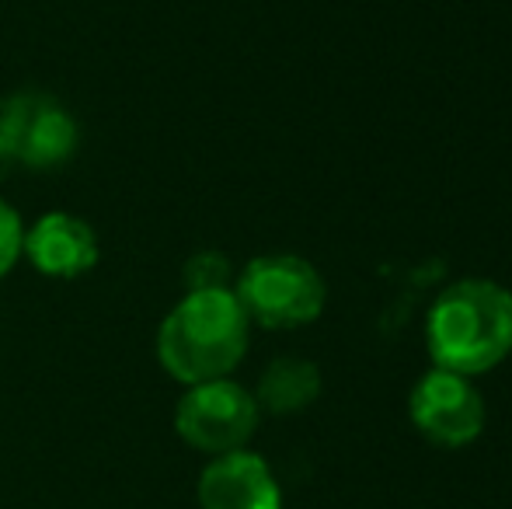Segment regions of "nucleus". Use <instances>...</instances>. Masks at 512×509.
Segmentation results:
<instances>
[{
	"label": "nucleus",
	"mask_w": 512,
	"mask_h": 509,
	"mask_svg": "<svg viewBox=\"0 0 512 509\" xmlns=\"http://www.w3.org/2000/svg\"><path fill=\"white\" fill-rule=\"evenodd\" d=\"M425 346L436 367L478 377L512 353V293L492 279L446 286L425 318Z\"/></svg>",
	"instance_id": "f257e3e1"
},
{
	"label": "nucleus",
	"mask_w": 512,
	"mask_h": 509,
	"mask_svg": "<svg viewBox=\"0 0 512 509\" xmlns=\"http://www.w3.org/2000/svg\"><path fill=\"white\" fill-rule=\"evenodd\" d=\"M251 321L234 290H189L161 321L157 360L175 381L206 384L230 377L248 353Z\"/></svg>",
	"instance_id": "f03ea898"
},
{
	"label": "nucleus",
	"mask_w": 512,
	"mask_h": 509,
	"mask_svg": "<svg viewBox=\"0 0 512 509\" xmlns=\"http://www.w3.org/2000/svg\"><path fill=\"white\" fill-rule=\"evenodd\" d=\"M234 297L255 325L304 328L321 318L328 286L307 258L279 252L251 258L237 279Z\"/></svg>",
	"instance_id": "7ed1b4c3"
},
{
	"label": "nucleus",
	"mask_w": 512,
	"mask_h": 509,
	"mask_svg": "<svg viewBox=\"0 0 512 509\" xmlns=\"http://www.w3.org/2000/svg\"><path fill=\"white\" fill-rule=\"evenodd\" d=\"M175 429L189 447L203 454H230L244 450L258 429V401L248 387L230 377L192 384L175 408Z\"/></svg>",
	"instance_id": "20e7f679"
},
{
	"label": "nucleus",
	"mask_w": 512,
	"mask_h": 509,
	"mask_svg": "<svg viewBox=\"0 0 512 509\" xmlns=\"http://www.w3.org/2000/svg\"><path fill=\"white\" fill-rule=\"evenodd\" d=\"M77 123L53 95L18 91L0 102V140L14 164L32 171H53L77 150Z\"/></svg>",
	"instance_id": "39448f33"
},
{
	"label": "nucleus",
	"mask_w": 512,
	"mask_h": 509,
	"mask_svg": "<svg viewBox=\"0 0 512 509\" xmlns=\"http://www.w3.org/2000/svg\"><path fill=\"white\" fill-rule=\"evenodd\" d=\"M408 415L429 443L460 450L474 443L485 429V398L474 387V377L432 367L408 394Z\"/></svg>",
	"instance_id": "423d86ee"
},
{
	"label": "nucleus",
	"mask_w": 512,
	"mask_h": 509,
	"mask_svg": "<svg viewBox=\"0 0 512 509\" xmlns=\"http://www.w3.org/2000/svg\"><path fill=\"white\" fill-rule=\"evenodd\" d=\"M203 509H283V492L272 468L251 450L213 457L199 478Z\"/></svg>",
	"instance_id": "0eeeda50"
},
{
	"label": "nucleus",
	"mask_w": 512,
	"mask_h": 509,
	"mask_svg": "<svg viewBox=\"0 0 512 509\" xmlns=\"http://www.w3.org/2000/svg\"><path fill=\"white\" fill-rule=\"evenodd\" d=\"M21 252L46 276L77 279L98 262V234L88 220L74 213H46L21 241Z\"/></svg>",
	"instance_id": "6e6552de"
},
{
	"label": "nucleus",
	"mask_w": 512,
	"mask_h": 509,
	"mask_svg": "<svg viewBox=\"0 0 512 509\" xmlns=\"http://www.w3.org/2000/svg\"><path fill=\"white\" fill-rule=\"evenodd\" d=\"M321 394V370L300 356H279L258 381V408H269L272 415H290L314 405Z\"/></svg>",
	"instance_id": "1a4fd4ad"
},
{
	"label": "nucleus",
	"mask_w": 512,
	"mask_h": 509,
	"mask_svg": "<svg viewBox=\"0 0 512 509\" xmlns=\"http://www.w3.org/2000/svg\"><path fill=\"white\" fill-rule=\"evenodd\" d=\"M230 262L220 252H196L185 262V286L189 290H227Z\"/></svg>",
	"instance_id": "9d476101"
},
{
	"label": "nucleus",
	"mask_w": 512,
	"mask_h": 509,
	"mask_svg": "<svg viewBox=\"0 0 512 509\" xmlns=\"http://www.w3.org/2000/svg\"><path fill=\"white\" fill-rule=\"evenodd\" d=\"M21 241H25L21 217L14 213V206H7L4 199H0V276H4V272H11V265L18 262Z\"/></svg>",
	"instance_id": "9b49d317"
},
{
	"label": "nucleus",
	"mask_w": 512,
	"mask_h": 509,
	"mask_svg": "<svg viewBox=\"0 0 512 509\" xmlns=\"http://www.w3.org/2000/svg\"><path fill=\"white\" fill-rule=\"evenodd\" d=\"M11 154H7V147H4V140H0V178L7 175V168H11Z\"/></svg>",
	"instance_id": "f8f14e48"
}]
</instances>
